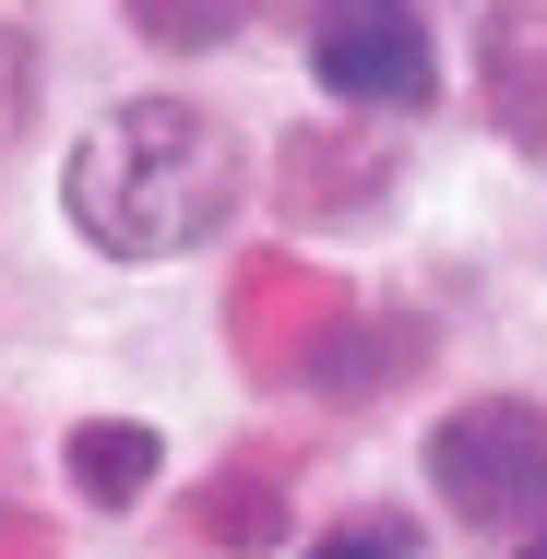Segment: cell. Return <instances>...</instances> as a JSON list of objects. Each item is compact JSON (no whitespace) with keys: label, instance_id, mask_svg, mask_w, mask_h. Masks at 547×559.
Returning <instances> with one entry per match:
<instances>
[{"label":"cell","instance_id":"obj_1","mask_svg":"<svg viewBox=\"0 0 547 559\" xmlns=\"http://www.w3.org/2000/svg\"><path fill=\"white\" fill-rule=\"evenodd\" d=\"M238 191H250V155L191 96H119V108H96L84 143H72V167H60V203H72V226L108 262H167V250L226 238Z\"/></svg>","mask_w":547,"mask_h":559},{"label":"cell","instance_id":"obj_2","mask_svg":"<svg viewBox=\"0 0 547 559\" xmlns=\"http://www.w3.org/2000/svg\"><path fill=\"white\" fill-rule=\"evenodd\" d=\"M429 488L464 524H524L547 512V405L536 393H476L429 429Z\"/></svg>","mask_w":547,"mask_h":559},{"label":"cell","instance_id":"obj_3","mask_svg":"<svg viewBox=\"0 0 547 559\" xmlns=\"http://www.w3.org/2000/svg\"><path fill=\"white\" fill-rule=\"evenodd\" d=\"M310 72H322L333 108H429L440 96L429 0H322L310 12Z\"/></svg>","mask_w":547,"mask_h":559},{"label":"cell","instance_id":"obj_4","mask_svg":"<svg viewBox=\"0 0 547 559\" xmlns=\"http://www.w3.org/2000/svg\"><path fill=\"white\" fill-rule=\"evenodd\" d=\"M488 108L512 143L547 155V12H488Z\"/></svg>","mask_w":547,"mask_h":559},{"label":"cell","instance_id":"obj_5","mask_svg":"<svg viewBox=\"0 0 547 559\" xmlns=\"http://www.w3.org/2000/svg\"><path fill=\"white\" fill-rule=\"evenodd\" d=\"M60 464H72V488H84L96 512H131V500L155 488V464H167V441H155L143 417H84V429L60 441Z\"/></svg>","mask_w":547,"mask_h":559},{"label":"cell","instance_id":"obj_6","mask_svg":"<svg viewBox=\"0 0 547 559\" xmlns=\"http://www.w3.org/2000/svg\"><path fill=\"white\" fill-rule=\"evenodd\" d=\"M262 0H131V24L143 36H167V48H191V36H226V24H250Z\"/></svg>","mask_w":547,"mask_h":559},{"label":"cell","instance_id":"obj_7","mask_svg":"<svg viewBox=\"0 0 547 559\" xmlns=\"http://www.w3.org/2000/svg\"><path fill=\"white\" fill-rule=\"evenodd\" d=\"M36 131V36L24 24H0V155Z\"/></svg>","mask_w":547,"mask_h":559},{"label":"cell","instance_id":"obj_8","mask_svg":"<svg viewBox=\"0 0 547 559\" xmlns=\"http://www.w3.org/2000/svg\"><path fill=\"white\" fill-rule=\"evenodd\" d=\"M310 559H417V548H405V524L357 512V524H322V536H310Z\"/></svg>","mask_w":547,"mask_h":559},{"label":"cell","instance_id":"obj_9","mask_svg":"<svg viewBox=\"0 0 547 559\" xmlns=\"http://www.w3.org/2000/svg\"><path fill=\"white\" fill-rule=\"evenodd\" d=\"M512 559H547V512H536V524H524V548H512Z\"/></svg>","mask_w":547,"mask_h":559}]
</instances>
